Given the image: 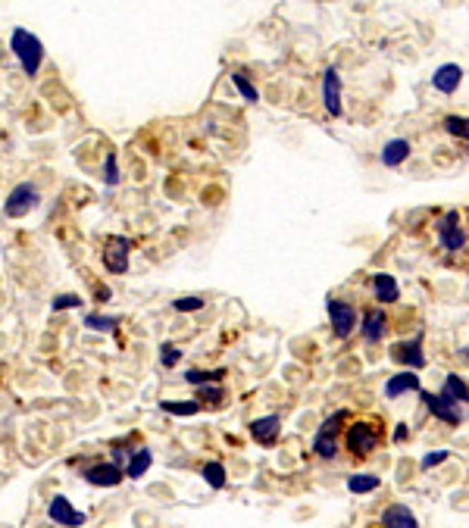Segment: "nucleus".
I'll return each mask as SVG.
<instances>
[{
  "label": "nucleus",
  "mask_w": 469,
  "mask_h": 528,
  "mask_svg": "<svg viewBox=\"0 0 469 528\" xmlns=\"http://www.w3.org/2000/svg\"><path fill=\"white\" fill-rule=\"evenodd\" d=\"M372 291H375V300H382V303H394L401 297L398 281H394V276H385V272H379V276L372 278Z\"/></svg>",
  "instance_id": "18"
},
{
  "label": "nucleus",
  "mask_w": 469,
  "mask_h": 528,
  "mask_svg": "<svg viewBox=\"0 0 469 528\" xmlns=\"http://www.w3.org/2000/svg\"><path fill=\"white\" fill-rule=\"evenodd\" d=\"M150 462H154V457H150L147 447L135 450L132 457H128V462H126V479H141V475L150 469Z\"/></svg>",
  "instance_id": "19"
},
{
  "label": "nucleus",
  "mask_w": 469,
  "mask_h": 528,
  "mask_svg": "<svg viewBox=\"0 0 469 528\" xmlns=\"http://www.w3.org/2000/svg\"><path fill=\"white\" fill-rule=\"evenodd\" d=\"M232 85H235L238 91H241V97L248 100V104H257V100H260V94H257L254 85L248 82V75H241V72H232Z\"/></svg>",
  "instance_id": "26"
},
{
  "label": "nucleus",
  "mask_w": 469,
  "mask_h": 528,
  "mask_svg": "<svg viewBox=\"0 0 469 528\" xmlns=\"http://www.w3.org/2000/svg\"><path fill=\"white\" fill-rule=\"evenodd\" d=\"M329 319H331V325H335V335L338 338H351L353 325H357V313H353L351 303L329 300Z\"/></svg>",
  "instance_id": "8"
},
{
  "label": "nucleus",
  "mask_w": 469,
  "mask_h": 528,
  "mask_svg": "<svg viewBox=\"0 0 469 528\" xmlns=\"http://www.w3.org/2000/svg\"><path fill=\"white\" fill-rule=\"evenodd\" d=\"M420 394H422L425 407H429V413L435 419H441V422H447V425H463L466 416H463V410H460L457 403H451L441 394H429V391H420Z\"/></svg>",
  "instance_id": "5"
},
{
  "label": "nucleus",
  "mask_w": 469,
  "mask_h": 528,
  "mask_svg": "<svg viewBox=\"0 0 469 528\" xmlns=\"http://www.w3.org/2000/svg\"><path fill=\"white\" fill-rule=\"evenodd\" d=\"M438 241H441V247L451 250V253L463 250L466 231H463V226H460V213H457V209H451V213L441 216V222H438Z\"/></svg>",
  "instance_id": "3"
},
{
  "label": "nucleus",
  "mask_w": 469,
  "mask_h": 528,
  "mask_svg": "<svg viewBox=\"0 0 469 528\" xmlns=\"http://www.w3.org/2000/svg\"><path fill=\"white\" fill-rule=\"evenodd\" d=\"M226 369H213V372H204V369H188L185 379L188 385H210V381H222Z\"/></svg>",
  "instance_id": "23"
},
{
  "label": "nucleus",
  "mask_w": 469,
  "mask_h": 528,
  "mask_svg": "<svg viewBox=\"0 0 469 528\" xmlns=\"http://www.w3.org/2000/svg\"><path fill=\"white\" fill-rule=\"evenodd\" d=\"M204 481L210 484V488H226V466L222 462H207L204 466Z\"/></svg>",
  "instance_id": "24"
},
{
  "label": "nucleus",
  "mask_w": 469,
  "mask_h": 528,
  "mask_svg": "<svg viewBox=\"0 0 469 528\" xmlns=\"http://www.w3.org/2000/svg\"><path fill=\"white\" fill-rule=\"evenodd\" d=\"M379 447V431L372 429L370 422H357V425H351L348 429V450L351 453H370V450H375Z\"/></svg>",
  "instance_id": "7"
},
{
  "label": "nucleus",
  "mask_w": 469,
  "mask_h": 528,
  "mask_svg": "<svg viewBox=\"0 0 469 528\" xmlns=\"http://www.w3.org/2000/svg\"><path fill=\"white\" fill-rule=\"evenodd\" d=\"M10 50L19 60V66H23L25 75H38L41 63H44V44H41L38 35H32L28 28H13Z\"/></svg>",
  "instance_id": "1"
},
{
  "label": "nucleus",
  "mask_w": 469,
  "mask_h": 528,
  "mask_svg": "<svg viewBox=\"0 0 469 528\" xmlns=\"http://www.w3.org/2000/svg\"><path fill=\"white\" fill-rule=\"evenodd\" d=\"M200 388V397H204V400H210V403H222V388L216 385V381H210V385H197Z\"/></svg>",
  "instance_id": "33"
},
{
  "label": "nucleus",
  "mask_w": 469,
  "mask_h": 528,
  "mask_svg": "<svg viewBox=\"0 0 469 528\" xmlns=\"http://www.w3.org/2000/svg\"><path fill=\"white\" fill-rule=\"evenodd\" d=\"M403 438H407V425H401V429L394 431V441H403Z\"/></svg>",
  "instance_id": "35"
},
{
  "label": "nucleus",
  "mask_w": 469,
  "mask_h": 528,
  "mask_svg": "<svg viewBox=\"0 0 469 528\" xmlns=\"http://www.w3.org/2000/svg\"><path fill=\"white\" fill-rule=\"evenodd\" d=\"M407 391H422V385H420V375H416V369H407V372L391 375V379L385 381V397H388V400H394V397L407 394Z\"/></svg>",
  "instance_id": "13"
},
{
  "label": "nucleus",
  "mask_w": 469,
  "mask_h": 528,
  "mask_svg": "<svg viewBox=\"0 0 469 528\" xmlns=\"http://www.w3.org/2000/svg\"><path fill=\"white\" fill-rule=\"evenodd\" d=\"M85 479L94 488H116V484L126 479V472L116 466V462H97V466H91L88 472H85Z\"/></svg>",
  "instance_id": "10"
},
{
  "label": "nucleus",
  "mask_w": 469,
  "mask_h": 528,
  "mask_svg": "<svg viewBox=\"0 0 469 528\" xmlns=\"http://www.w3.org/2000/svg\"><path fill=\"white\" fill-rule=\"evenodd\" d=\"M78 307H82L78 294H60V297H54V313H60V309H78Z\"/></svg>",
  "instance_id": "31"
},
{
  "label": "nucleus",
  "mask_w": 469,
  "mask_h": 528,
  "mask_svg": "<svg viewBox=\"0 0 469 528\" xmlns=\"http://www.w3.org/2000/svg\"><path fill=\"white\" fill-rule=\"evenodd\" d=\"M172 307H176L178 313H197V309H204V300H200V297H194V294H191V297L176 300V303H172Z\"/></svg>",
  "instance_id": "32"
},
{
  "label": "nucleus",
  "mask_w": 469,
  "mask_h": 528,
  "mask_svg": "<svg viewBox=\"0 0 469 528\" xmlns=\"http://www.w3.org/2000/svg\"><path fill=\"white\" fill-rule=\"evenodd\" d=\"M410 156V141L407 138H391L382 147V166H388V169H398V166Z\"/></svg>",
  "instance_id": "15"
},
{
  "label": "nucleus",
  "mask_w": 469,
  "mask_h": 528,
  "mask_svg": "<svg viewBox=\"0 0 469 528\" xmlns=\"http://www.w3.org/2000/svg\"><path fill=\"white\" fill-rule=\"evenodd\" d=\"M47 516L54 519L56 525H85V512L72 510V503H69L63 494H56L54 501H50V506H47Z\"/></svg>",
  "instance_id": "11"
},
{
  "label": "nucleus",
  "mask_w": 469,
  "mask_h": 528,
  "mask_svg": "<svg viewBox=\"0 0 469 528\" xmlns=\"http://www.w3.org/2000/svg\"><path fill=\"white\" fill-rule=\"evenodd\" d=\"M85 325L94 331H113L119 325L116 316H97V313H91V316H85Z\"/></svg>",
  "instance_id": "27"
},
{
  "label": "nucleus",
  "mask_w": 469,
  "mask_h": 528,
  "mask_svg": "<svg viewBox=\"0 0 469 528\" xmlns=\"http://www.w3.org/2000/svg\"><path fill=\"white\" fill-rule=\"evenodd\" d=\"M447 457H451V453H447V450H435V453H425V457H422V462H420V466H422V469H432V466H441V462H444Z\"/></svg>",
  "instance_id": "34"
},
{
  "label": "nucleus",
  "mask_w": 469,
  "mask_h": 528,
  "mask_svg": "<svg viewBox=\"0 0 469 528\" xmlns=\"http://www.w3.org/2000/svg\"><path fill=\"white\" fill-rule=\"evenodd\" d=\"M382 525H388V528H416L420 522H416V516L407 510V506H388L385 512H382Z\"/></svg>",
  "instance_id": "17"
},
{
  "label": "nucleus",
  "mask_w": 469,
  "mask_h": 528,
  "mask_svg": "<svg viewBox=\"0 0 469 528\" xmlns=\"http://www.w3.org/2000/svg\"><path fill=\"white\" fill-rule=\"evenodd\" d=\"M375 488H379V475L360 472V475H351L348 479V491H353V494H370Z\"/></svg>",
  "instance_id": "21"
},
{
  "label": "nucleus",
  "mask_w": 469,
  "mask_h": 528,
  "mask_svg": "<svg viewBox=\"0 0 469 528\" xmlns=\"http://www.w3.org/2000/svg\"><path fill=\"white\" fill-rule=\"evenodd\" d=\"M38 204H41L38 188L23 182V185H16L10 191V197H6V204H4V216H6V219H23V216L32 213Z\"/></svg>",
  "instance_id": "2"
},
{
  "label": "nucleus",
  "mask_w": 469,
  "mask_h": 528,
  "mask_svg": "<svg viewBox=\"0 0 469 528\" xmlns=\"http://www.w3.org/2000/svg\"><path fill=\"white\" fill-rule=\"evenodd\" d=\"M391 357L403 363L407 369H422L425 366V353H422V331H416L410 341H401L391 347Z\"/></svg>",
  "instance_id": "6"
},
{
  "label": "nucleus",
  "mask_w": 469,
  "mask_h": 528,
  "mask_svg": "<svg viewBox=\"0 0 469 528\" xmlns=\"http://www.w3.org/2000/svg\"><path fill=\"white\" fill-rule=\"evenodd\" d=\"M322 104L331 116H341V75L335 66L322 72Z\"/></svg>",
  "instance_id": "9"
},
{
  "label": "nucleus",
  "mask_w": 469,
  "mask_h": 528,
  "mask_svg": "<svg viewBox=\"0 0 469 528\" xmlns=\"http://www.w3.org/2000/svg\"><path fill=\"white\" fill-rule=\"evenodd\" d=\"M385 329H388V319L382 309H370V313L363 316V338L366 344H379L382 338H385Z\"/></svg>",
  "instance_id": "16"
},
{
  "label": "nucleus",
  "mask_w": 469,
  "mask_h": 528,
  "mask_svg": "<svg viewBox=\"0 0 469 528\" xmlns=\"http://www.w3.org/2000/svg\"><path fill=\"white\" fill-rule=\"evenodd\" d=\"M160 410H163V413H169V416H194V413L200 410V403H194V400H185V403L163 400V403H160Z\"/></svg>",
  "instance_id": "25"
},
{
  "label": "nucleus",
  "mask_w": 469,
  "mask_h": 528,
  "mask_svg": "<svg viewBox=\"0 0 469 528\" xmlns=\"http://www.w3.org/2000/svg\"><path fill=\"white\" fill-rule=\"evenodd\" d=\"M313 450L319 453V457H335L338 453V441L335 435H329V431H316V438H313Z\"/></svg>",
  "instance_id": "22"
},
{
  "label": "nucleus",
  "mask_w": 469,
  "mask_h": 528,
  "mask_svg": "<svg viewBox=\"0 0 469 528\" xmlns=\"http://www.w3.org/2000/svg\"><path fill=\"white\" fill-rule=\"evenodd\" d=\"M281 429V419L279 416H263L250 422V435H254L257 444H276V435Z\"/></svg>",
  "instance_id": "14"
},
{
  "label": "nucleus",
  "mask_w": 469,
  "mask_h": 528,
  "mask_svg": "<svg viewBox=\"0 0 469 528\" xmlns=\"http://www.w3.org/2000/svg\"><path fill=\"white\" fill-rule=\"evenodd\" d=\"M128 250H132V241H128V238H122V235H113L110 241H106V250H104L106 272L122 276V272L128 269Z\"/></svg>",
  "instance_id": "4"
},
{
  "label": "nucleus",
  "mask_w": 469,
  "mask_h": 528,
  "mask_svg": "<svg viewBox=\"0 0 469 528\" xmlns=\"http://www.w3.org/2000/svg\"><path fill=\"white\" fill-rule=\"evenodd\" d=\"M460 82H463V69H460L457 63H444V66H438V72L432 75V85L441 94H453L460 88Z\"/></svg>",
  "instance_id": "12"
},
{
  "label": "nucleus",
  "mask_w": 469,
  "mask_h": 528,
  "mask_svg": "<svg viewBox=\"0 0 469 528\" xmlns=\"http://www.w3.org/2000/svg\"><path fill=\"white\" fill-rule=\"evenodd\" d=\"M104 185L106 188H116L119 185V163H116V154H106V163H104Z\"/></svg>",
  "instance_id": "28"
},
{
  "label": "nucleus",
  "mask_w": 469,
  "mask_h": 528,
  "mask_svg": "<svg viewBox=\"0 0 469 528\" xmlns=\"http://www.w3.org/2000/svg\"><path fill=\"white\" fill-rule=\"evenodd\" d=\"M444 128H447L451 135H457L460 141H466V119H463V116H447V119H444Z\"/></svg>",
  "instance_id": "30"
},
{
  "label": "nucleus",
  "mask_w": 469,
  "mask_h": 528,
  "mask_svg": "<svg viewBox=\"0 0 469 528\" xmlns=\"http://www.w3.org/2000/svg\"><path fill=\"white\" fill-rule=\"evenodd\" d=\"M178 360H182V350H178L176 344H163V347H160V363H163L166 369L178 366Z\"/></svg>",
  "instance_id": "29"
},
{
  "label": "nucleus",
  "mask_w": 469,
  "mask_h": 528,
  "mask_svg": "<svg viewBox=\"0 0 469 528\" xmlns=\"http://www.w3.org/2000/svg\"><path fill=\"white\" fill-rule=\"evenodd\" d=\"M441 397H447L451 403H466L469 391H466L463 375H447V379H444V388H441Z\"/></svg>",
  "instance_id": "20"
}]
</instances>
